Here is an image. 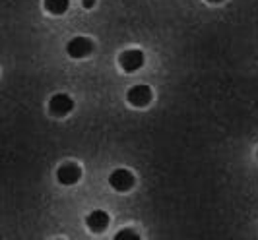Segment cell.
Instances as JSON below:
<instances>
[{
    "instance_id": "9c48e42d",
    "label": "cell",
    "mask_w": 258,
    "mask_h": 240,
    "mask_svg": "<svg viewBox=\"0 0 258 240\" xmlns=\"http://www.w3.org/2000/svg\"><path fill=\"white\" fill-rule=\"evenodd\" d=\"M124 236H128V238H140V232L134 230V228H122V230H118L115 234V240L124 238Z\"/></svg>"
},
{
    "instance_id": "52a82bcc",
    "label": "cell",
    "mask_w": 258,
    "mask_h": 240,
    "mask_svg": "<svg viewBox=\"0 0 258 240\" xmlns=\"http://www.w3.org/2000/svg\"><path fill=\"white\" fill-rule=\"evenodd\" d=\"M86 225L91 232H103L107 225H109V213L103 209H95L86 217Z\"/></svg>"
},
{
    "instance_id": "5b68a950",
    "label": "cell",
    "mask_w": 258,
    "mask_h": 240,
    "mask_svg": "<svg viewBox=\"0 0 258 240\" xmlns=\"http://www.w3.org/2000/svg\"><path fill=\"white\" fill-rule=\"evenodd\" d=\"M49 111L54 116L62 118V116H66V114H70L74 111V101L66 93H56V95H52L51 101H49Z\"/></svg>"
},
{
    "instance_id": "6da1fadb",
    "label": "cell",
    "mask_w": 258,
    "mask_h": 240,
    "mask_svg": "<svg viewBox=\"0 0 258 240\" xmlns=\"http://www.w3.org/2000/svg\"><path fill=\"white\" fill-rule=\"evenodd\" d=\"M146 62V56H144V52L140 49H128V51L120 52V56H118V64H120V68L124 70V72H136V70H140Z\"/></svg>"
},
{
    "instance_id": "8fae6325",
    "label": "cell",
    "mask_w": 258,
    "mask_h": 240,
    "mask_svg": "<svg viewBox=\"0 0 258 240\" xmlns=\"http://www.w3.org/2000/svg\"><path fill=\"white\" fill-rule=\"evenodd\" d=\"M208 2H212V4H220V2H223V0H208Z\"/></svg>"
},
{
    "instance_id": "8992f818",
    "label": "cell",
    "mask_w": 258,
    "mask_h": 240,
    "mask_svg": "<svg viewBox=\"0 0 258 240\" xmlns=\"http://www.w3.org/2000/svg\"><path fill=\"white\" fill-rule=\"evenodd\" d=\"M80 178H82V169H80V165H76V163L60 165L58 171H56V180H58L60 184H64V186L76 184V182H80Z\"/></svg>"
},
{
    "instance_id": "30bf717a",
    "label": "cell",
    "mask_w": 258,
    "mask_h": 240,
    "mask_svg": "<svg viewBox=\"0 0 258 240\" xmlns=\"http://www.w3.org/2000/svg\"><path fill=\"white\" fill-rule=\"evenodd\" d=\"M82 4H84V8H93L95 0H82Z\"/></svg>"
},
{
    "instance_id": "3957f363",
    "label": "cell",
    "mask_w": 258,
    "mask_h": 240,
    "mask_svg": "<svg viewBox=\"0 0 258 240\" xmlns=\"http://www.w3.org/2000/svg\"><path fill=\"white\" fill-rule=\"evenodd\" d=\"M109 184L116 192H128V190L134 188L136 178H134V175L130 173L128 169H116L109 177Z\"/></svg>"
},
{
    "instance_id": "7a4b0ae2",
    "label": "cell",
    "mask_w": 258,
    "mask_h": 240,
    "mask_svg": "<svg viewBox=\"0 0 258 240\" xmlns=\"http://www.w3.org/2000/svg\"><path fill=\"white\" fill-rule=\"evenodd\" d=\"M93 49H95V45L90 37H74L66 43V52L72 58H86L93 52Z\"/></svg>"
},
{
    "instance_id": "277c9868",
    "label": "cell",
    "mask_w": 258,
    "mask_h": 240,
    "mask_svg": "<svg viewBox=\"0 0 258 240\" xmlns=\"http://www.w3.org/2000/svg\"><path fill=\"white\" fill-rule=\"evenodd\" d=\"M152 97H154L152 89L148 88V86H144V84H138V86L130 88L128 93H126V101H128L132 107H136V109L148 107V105L152 103Z\"/></svg>"
},
{
    "instance_id": "ba28073f",
    "label": "cell",
    "mask_w": 258,
    "mask_h": 240,
    "mask_svg": "<svg viewBox=\"0 0 258 240\" xmlns=\"http://www.w3.org/2000/svg\"><path fill=\"white\" fill-rule=\"evenodd\" d=\"M45 10L52 16H62L70 8V0H45Z\"/></svg>"
},
{
    "instance_id": "7c38bea8",
    "label": "cell",
    "mask_w": 258,
    "mask_h": 240,
    "mask_svg": "<svg viewBox=\"0 0 258 240\" xmlns=\"http://www.w3.org/2000/svg\"><path fill=\"white\" fill-rule=\"evenodd\" d=\"M256 157H258V149H256Z\"/></svg>"
}]
</instances>
